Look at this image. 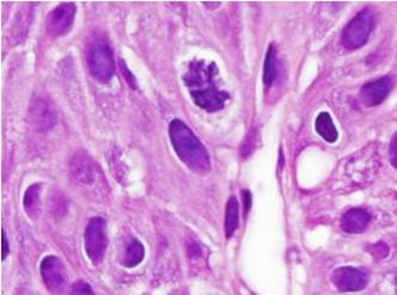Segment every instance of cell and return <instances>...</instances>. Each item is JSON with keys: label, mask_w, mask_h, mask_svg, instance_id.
Returning <instances> with one entry per match:
<instances>
[{"label": "cell", "mask_w": 397, "mask_h": 295, "mask_svg": "<svg viewBox=\"0 0 397 295\" xmlns=\"http://www.w3.org/2000/svg\"><path fill=\"white\" fill-rule=\"evenodd\" d=\"M70 295H95L93 288L85 281H77L71 288Z\"/></svg>", "instance_id": "21"}, {"label": "cell", "mask_w": 397, "mask_h": 295, "mask_svg": "<svg viewBox=\"0 0 397 295\" xmlns=\"http://www.w3.org/2000/svg\"><path fill=\"white\" fill-rule=\"evenodd\" d=\"M90 74L100 83H108L114 74L115 65L110 46L103 40L91 43L88 53Z\"/></svg>", "instance_id": "3"}, {"label": "cell", "mask_w": 397, "mask_h": 295, "mask_svg": "<svg viewBox=\"0 0 397 295\" xmlns=\"http://www.w3.org/2000/svg\"><path fill=\"white\" fill-rule=\"evenodd\" d=\"M71 173L77 182L81 184H89L95 176L93 163L86 153L78 152L71 159Z\"/></svg>", "instance_id": "12"}, {"label": "cell", "mask_w": 397, "mask_h": 295, "mask_svg": "<svg viewBox=\"0 0 397 295\" xmlns=\"http://www.w3.org/2000/svg\"><path fill=\"white\" fill-rule=\"evenodd\" d=\"M76 16L75 3H63L52 10L47 17V33L52 38H60L72 29Z\"/></svg>", "instance_id": "6"}, {"label": "cell", "mask_w": 397, "mask_h": 295, "mask_svg": "<svg viewBox=\"0 0 397 295\" xmlns=\"http://www.w3.org/2000/svg\"><path fill=\"white\" fill-rule=\"evenodd\" d=\"M41 276L51 294H63L68 286V273L63 262L56 256L43 258L41 262Z\"/></svg>", "instance_id": "5"}, {"label": "cell", "mask_w": 397, "mask_h": 295, "mask_svg": "<svg viewBox=\"0 0 397 295\" xmlns=\"http://www.w3.org/2000/svg\"><path fill=\"white\" fill-rule=\"evenodd\" d=\"M192 97L196 103V106L200 108L208 111H216L224 106L228 93H221L218 89L203 90V91H193Z\"/></svg>", "instance_id": "13"}, {"label": "cell", "mask_w": 397, "mask_h": 295, "mask_svg": "<svg viewBox=\"0 0 397 295\" xmlns=\"http://www.w3.org/2000/svg\"><path fill=\"white\" fill-rule=\"evenodd\" d=\"M377 164H380V159L377 157L376 151H372V148H368L357 154V159L348 163V170L351 171L353 178L357 177V175L359 173V176L355 180V182L359 183L361 180H370V173H376Z\"/></svg>", "instance_id": "10"}, {"label": "cell", "mask_w": 397, "mask_h": 295, "mask_svg": "<svg viewBox=\"0 0 397 295\" xmlns=\"http://www.w3.org/2000/svg\"><path fill=\"white\" fill-rule=\"evenodd\" d=\"M123 74H125V78H126L127 83L131 85L133 89H136V79L134 77L132 76L131 72L128 71V68L126 67V65L123 63Z\"/></svg>", "instance_id": "25"}, {"label": "cell", "mask_w": 397, "mask_h": 295, "mask_svg": "<svg viewBox=\"0 0 397 295\" xmlns=\"http://www.w3.org/2000/svg\"><path fill=\"white\" fill-rule=\"evenodd\" d=\"M203 4L210 8V10H213L219 6L220 1H203Z\"/></svg>", "instance_id": "26"}, {"label": "cell", "mask_w": 397, "mask_h": 295, "mask_svg": "<svg viewBox=\"0 0 397 295\" xmlns=\"http://www.w3.org/2000/svg\"><path fill=\"white\" fill-rule=\"evenodd\" d=\"M258 140V131H256V129H251L249 135L247 136V139L244 140V143L242 145V158H244L245 159V158H248V157L254 152V150H255V143H256Z\"/></svg>", "instance_id": "19"}, {"label": "cell", "mask_w": 397, "mask_h": 295, "mask_svg": "<svg viewBox=\"0 0 397 295\" xmlns=\"http://www.w3.org/2000/svg\"><path fill=\"white\" fill-rule=\"evenodd\" d=\"M23 206H24L26 214L29 215L31 219L38 218L41 211V184L40 183H35L26 189L24 198H23Z\"/></svg>", "instance_id": "14"}, {"label": "cell", "mask_w": 397, "mask_h": 295, "mask_svg": "<svg viewBox=\"0 0 397 295\" xmlns=\"http://www.w3.org/2000/svg\"><path fill=\"white\" fill-rule=\"evenodd\" d=\"M371 221V214L361 208H353L347 211L341 218V228L346 233L357 234L363 232Z\"/></svg>", "instance_id": "11"}, {"label": "cell", "mask_w": 397, "mask_h": 295, "mask_svg": "<svg viewBox=\"0 0 397 295\" xmlns=\"http://www.w3.org/2000/svg\"><path fill=\"white\" fill-rule=\"evenodd\" d=\"M316 131L327 143H335L338 140V131L328 113H321L316 118Z\"/></svg>", "instance_id": "16"}, {"label": "cell", "mask_w": 397, "mask_h": 295, "mask_svg": "<svg viewBox=\"0 0 397 295\" xmlns=\"http://www.w3.org/2000/svg\"><path fill=\"white\" fill-rule=\"evenodd\" d=\"M368 251L377 260H383L389 255V246L383 241H380L377 244L370 245Z\"/></svg>", "instance_id": "20"}, {"label": "cell", "mask_w": 397, "mask_h": 295, "mask_svg": "<svg viewBox=\"0 0 397 295\" xmlns=\"http://www.w3.org/2000/svg\"><path fill=\"white\" fill-rule=\"evenodd\" d=\"M242 198H243V206H244V214H248L251 208V203H253V200H251V194H250L249 190H243L242 191Z\"/></svg>", "instance_id": "24"}, {"label": "cell", "mask_w": 397, "mask_h": 295, "mask_svg": "<svg viewBox=\"0 0 397 295\" xmlns=\"http://www.w3.org/2000/svg\"><path fill=\"white\" fill-rule=\"evenodd\" d=\"M85 253L93 264H100L104 258L108 238H107L106 220L101 216H95L90 220L85 230Z\"/></svg>", "instance_id": "4"}, {"label": "cell", "mask_w": 397, "mask_h": 295, "mask_svg": "<svg viewBox=\"0 0 397 295\" xmlns=\"http://www.w3.org/2000/svg\"><path fill=\"white\" fill-rule=\"evenodd\" d=\"M30 122L38 131H47L56 125L54 106L45 98H36L30 106Z\"/></svg>", "instance_id": "7"}, {"label": "cell", "mask_w": 397, "mask_h": 295, "mask_svg": "<svg viewBox=\"0 0 397 295\" xmlns=\"http://www.w3.org/2000/svg\"><path fill=\"white\" fill-rule=\"evenodd\" d=\"M278 77V59H277V48L274 45L268 47L266 53V59L263 65V76L262 81L267 88H271L274 84L275 79Z\"/></svg>", "instance_id": "15"}, {"label": "cell", "mask_w": 397, "mask_h": 295, "mask_svg": "<svg viewBox=\"0 0 397 295\" xmlns=\"http://www.w3.org/2000/svg\"><path fill=\"white\" fill-rule=\"evenodd\" d=\"M9 241H8V237H6L5 230L3 228V230H1V260H3V261H5L6 257L9 256Z\"/></svg>", "instance_id": "23"}, {"label": "cell", "mask_w": 397, "mask_h": 295, "mask_svg": "<svg viewBox=\"0 0 397 295\" xmlns=\"http://www.w3.org/2000/svg\"><path fill=\"white\" fill-rule=\"evenodd\" d=\"M393 88V79L383 77L378 81H368L360 90V99L366 106H376L382 104L388 97Z\"/></svg>", "instance_id": "9"}, {"label": "cell", "mask_w": 397, "mask_h": 295, "mask_svg": "<svg viewBox=\"0 0 397 295\" xmlns=\"http://www.w3.org/2000/svg\"><path fill=\"white\" fill-rule=\"evenodd\" d=\"M240 223V211H238V201L235 196L228 198L226 203V213H225V236L231 237L236 232Z\"/></svg>", "instance_id": "17"}, {"label": "cell", "mask_w": 397, "mask_h": 295, "mask_svg": "<svg viewBox=\"0 0 397 295\" xmlns=\"http://www.w3.org/2000/svg\"><path fill=\"white\" fill-rule=\"evenodd\" d=\"M376 26V16L370 9H364L343 29L341 42L347 49H358L365 46Z\"/></svg>", "instance_id": "2"}, {"label": "cell", "mask_w": 397, "mask_h": 295, "mask_svg": "<svg viewBox=\"0 0 397 295\" xmlns=\"http://www.w3.org/2000/svg\"><path fill=\"white\" fill-rule=\"evenodd\" d=\"M145 257L144 245L141 244L138 239H133L127 246L125 255H123V264L127 268H134L140 264Z\"/></svg>", "instance_id": "18"}, {"label": "cell", "mask_w": 397, "mask_h": 295, "mask_svg": "<svg viewBox=\"0 0 397 295\" xmlns=\"http://www.w3.org/2000/svg\"><path fill=\"white\" fill-rule=\"evenodd\" d=\"M389 154H390V161H391V164H393L395 169H397V133L394 135L391 143H390Z\"/></svg>", "instance_id": "22"}, {"label": "cell", "mask_w": 397, "mask_h": 295, "mask_svg": "<svg viewBox=\"0 0 397 295\" xmlns=\"http://www.w3.org/2000/svg\"><path fill=\"white\" fill-rule=\"evenodd\" d=\"M169 136L175 152L192 171L206 175L211 171V159L208 150L181 120H173L169 125Z\"/></svg>", "instance_id": "1"}, {"label": "cell", "mask_w": 397, "mask_h": 295, "mask_svg": "<svg viewBox=\"0 0 397 295\" xmlns=\"http://www.w3.org/2000/svg\"><path fill=\"white\" fill-rule=\"evenodd\" d=\"M333 282L340 292H359L368 285V275L352 266H341L335 270Z\"/></svg>", "instance_id": "8"}]
</instances>
